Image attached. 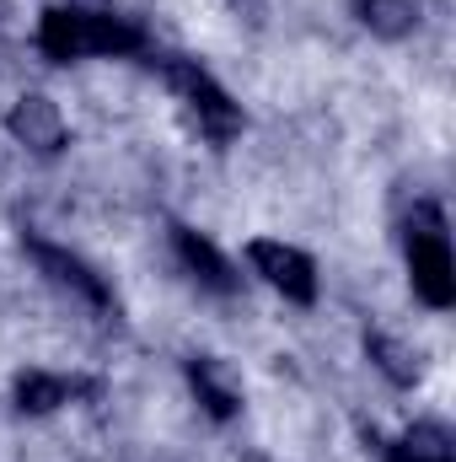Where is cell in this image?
<instances>
[{
	"instance_id": "obj_1",
	"label": "cell",
	"mask_w": 456,
	"mask_h": 462,
	"mask_svg": "<svg viewBox=\"0 0 456 462\" xmlns=\"http://www.w3.org/2000/svg\"><path fill=\"white\" fill-rule=\"evenodd\" d=\"M43 49L54 60H76V54H129L140 49V32L118 16L97 11H49L43 16Z\"/></svg>"
},
{
	"instance_id": "obj_2",
	"label": "cell",
	"mask_w": 456,
	"mask_h": 462,
	"mask_svg": "<svg viewBox=\"0 0 456 462\" xmlns=\"http://www.w3.org/2000/svg\"><path fill=\"white\" fill-rule=\"evenodd\" d=\"M247 258L263 269V280H269V285H279V291H285V296H296V301H312L317 280H312V263H306L296 247H285V242H252V247H247Z\"/></svg>"
},
{
	"instance_id": "obj_3",
	"label": "cell",
	"mask_w": 456,
	"mask_h": 462,
	"mask_svg": "<svg viewBox=\"0 0 456 462\" xmlns=\"http://www.w3.org/2000/svg\"><path fill=\"white\" fill-rule=\"evenodd\" d=\"M414 285L430 307L451 301V253L441 231H414Z\"/></svg>"
},
{
	"instance_id": "obj_4",
	"label": "cell",
	"mask_w": 456,
	"mask_h": 462,
	"mask_svg": "<svg viewBox=\"0 0 456 462\" xmlns=\"http://www.w3.org/2000/svg\"><path fill=\"white\" fill-rule=\"evenodd\" d=\"M11 129H16L27 145H38V151H54V145H59V114H54L43 97H27V103L16 108V118H11Z\"/></svg>"
},
{
	"instance_id": "obj_5",
	"label": "cell",
	"mask_w": 456,
	"mask_h": 462,
	"mask_svg": "<svg viewBox=\"0 0 456 462\" xmlns=\"http://www.w3.org/2000/svg\"><path fill=\"white\" fill-rule=\"evenodd\" d=\"M172 81H178V87L194 97V108L210 118L215 129H231V103L221 97V92H215V87H210V76H199L194 65H172Z\"/></svg>"
},
{
	"instance_id": "obj_6",
	"label": "cell",
	"mask_w": 456,
	"mask_h": 462,
	"mask_svg": "<svg viewBox=\"0 0 456 462\" xmlns=\"http://www.w3.org/2000/svg\"><path fill=\"white\" fill-rule=\"evenodd\" d=\"M392 462H451V447H446L441 430H414V436L397 447V457Z\"/></svg>"
},
{
	"instance_id": "obj_7",
	"label": "cell",
	"mask_w": 456,
	"mask_h": 462,
	"mask_svg": "<svg viewBox=\"0 0 456 462\" xmlns=\"http://www.w3.org/2000/svg\"><path fill=\"white\" fill-rule=\"evenodd\" d=\"M38 258H43L49 269H59V280H65V285H76V291H87L92 301H103V285H97V280H92L76 258H65V253H54V247H38Z\"/></svg>"
},
{
	"instance_id": "obj_8",
	"label": "cell",
	"mask_w": 456,
	"mask_h": 462,
	"mask_svg": "<svg viewBox=\"0 0 456 462\" xmlns=\"http://www.w3.org/2000/svg\"><path fill=\"white\" fill-rule=\"evenodd\" d=\"M365 5V22L370 27H381V32H403L408 27V16H414V5L408 0H360Z\"/></svg>"
},
{
	"instance_id": "obj_9",
	"label": "cell",
	"mask_w": 456,
	"mask_h": 462,
	"mask_svg": "<svg viewBox=\"0 0 456 462\" xmlns=\"http://www.w3.org/2000/svg\"><path fill=\"white\" fill-rule=\"evenodd\" d=\"M59 398H70V382H59V376H27L22 382V403L27 409H54Z\"/></svg>"
},
{
	"instance_id": "obj_10",
	"label": "cell",
	"mask_w": 456,
	"mask_h": 462,
	"mask_svg": "<svg viewBox=\"0 0 456 462\" xmlns=\"http://www.w3.org/2000/svg\"><path fill=\"white\" fill-rule=\"evenodd\" d=\"M183 253H188V263H194V269H205V280H210V285H226V263L215 258V247H210V242L183 236Z\"/></svg>"
}]
</instances>
